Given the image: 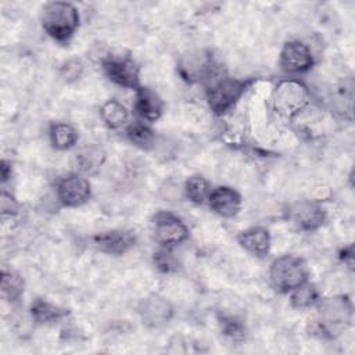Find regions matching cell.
I'll list each match as a JSON object with an SVG mask.
<instances>
[{
	"label": "cell",
	"instance_id": "obj_15",
	"mask_svg": "<svg viewBox=\"0 0 355 355\" xmlns=\"http://www.w3.org/2000/svg\"><path fill=\"white\" fill-rule=\"evenodd\" d=\"M237 244L251 257L266 258L272 250V234L265 226L255 225L243 229L236 236Z\"/></svg>",
	"mask_w": 355,
	"mask_h": 355
},
{
	"label": "cell",
	"instance_id": "obj_26",
	"mask_svg": "<svg viewBox=\"0 0 355 355\" xmlns=\"http://www.w3.org/2000/svg\"><path fill=\"white\" fill-rule=\"evenodd\" d=\"M175 248L158 247L151 257L154 268L162 275H175L180 270L182 262L173 251Z\"/></svg>",
	"mask_w": 355,
	"mask_h": 355
},
{
	"label": "cell",
	"instance_id": "obj_12",
	"mask_svg": "<svg viewBox=\"0 0 355 355\" xmlns=\"http://www.w3.org/2000/svg\"><path fill=\"white\" fill-rule=\"evenodd\" d=\"M288 222L300 232L313 233L327 220V209L319 200H300L287 209Z\"/></svg>",
	"mask_w": 355,
	"mask_h": 355
},
{
	"label": "cell",
	"instance_id": "obj_17",
	"mask_svg": "<svg viewBox=\"0 0 355 355\" xmlns=\"http://www.w3.org/2000/svg\"><path fill=\"white\" fill-rule=\"evenodd\" d=\"M29 316L35 324L51 326L65 320L71 315V309L58 305L47 298L36 297L29 304Z\"/></svg>",
	"mask_w": 355,
	"mask_h": 355
},
{
	"label": "cell",
	"instance_id": "obj_6",
	"mask_svg": "<svg viewBox=\"0 0 355 355\" xmlns=\"http://www.w3.org/2000/svg\"><path fill=\"white\" fill-rule=\"evenodd\" d=\"M176 69L179 76L190 85H205L223 72L209 50H194L182 55Z\"/></svg>",
	"mask_w": 355,
	"mask_h": 355
},
{
	"label": "cell",
	"instance_id": "obj_20",
	"mask_svg": "<svg viewBox=\"0 0 355 355\" xmlns=\"http://www.w3.org/2000/svg\"><path fill=\"white\" fill-rule=\"evenodd\" d=\"M100 119L110 130L125 129L130 122V114L125 104H122L116 98H108L104 101L98 111Z\"/></svg>",
	"mask_w": 355,
	"mask_h": 355
},
{
	"label": "cell",
	"instance_id": "obj_14",
	"mask_svg": "<svg viewBox=\"0 0 355 355\" xmlns=\"http://www.w3.org/2000/svg\"><path fill=\"white\" fill-rule=\"evenodd\" d=\"M209 209L225 219L236 218L243 207V196L239 190L227 184H219L212 187L207 200Z\"/></svg>",
	"mask_w": 355,
	"mask_h": 355
},
{
	"label": "cell",
	"instance_id": "obj_10",
	"mask_svg": "<svg viewBox=\"0 0 355 355\" xmlns=\"http://www.w3.org/2000/svg\"><path fill=\"white\" fill-rule=\"evenodd\" d=\"M101 69L110 82L133 92L141 86L140 67L129 55H105L101 58Z\"/></svg>",
	"mask_w": 355,
	"mask_h": 355
},
{
	"label": "cell",
	"instance_id": "obj_5",
	"mask_svg": "<svg viewBox=\"0 0 355 355\" xmlns=\"http://www.w3.org/2000/svg\"><path fill=\"white\" fill-rule=\"evenodd\" d=\"M268 279L277 294L287 295L309 280V266L300 255L282 254L270 262Z\"/></svg>",
	"mask_w": 355,
	"mask_h": 355
},
{
	"label": "cell",
	"instance_id": "obj_7",
	"mask_svg": "<svg viewBox=\"0 0 355 355\" xmlns=\"http://www.w3.org/2000/svg\"><path fill=\"white\" fill-rule=\"evenodd\" d=\"M150 226L151 237L158 244V247L176 248L190 236V230L186 222L171 211L159 209L153 214Z\"/></svg>",
	"mask_w": 355,
	"mask_h": 355
},
{
	"label": "cell",
	"instance_id": "obj_25",
	"mask_svg": "<svg viewBox=\"0 0 355 355\" xmlns=\"http://www.w3.org/2000/svg\"><path fill=\"white\" fill-rule=\"evenodd\" d=\"M288 295L290 306L294 309H311L315 308V305L320 300V291L316 287L315 283L308 280L306 283L301 284L295 290H293Z\"/></svg>",
	"mask_w": 355,
	"mask_h": 355
},
{
	"label": "cell",
	"instance_id": "obj_18",
	"mask_svg": "<svg viewBox=\"0 0 355 355\" xmlns=\"http://www.w3.org/2000/svg\"><path fill=\"white\" fill-rule=\"evenodd\" d=\"M50 146L57 151H69L79 141V130L69 122H51L47 129Z\"/></svg>",
	"mask_w": 355,
	"mask_h": 355
},
{
	"label": "cell",
	"instance_id": "obj_4",
	"mask_svg": "<svg viewBox=\"0 0 355 355\" xmlns=\"http://www.w3.org/2000/svg\"><path fill=\"white\" fill-rule=\"evenodd\" d=\"M311 90L300 78L280 79L272 92V108L284 121H294L311 104Z\"/></svg>",
	"mask_w": 355,
	"mask_h": 355
},
{
	"label": "cell",
	"instance_id": "obj_23",
	"mask_svg": "<svg viewBox=\"0 0 355 355\" xmlns=\"http://www.w3.org/2000/svg\"><path fill=\"white\" fill-rule=\"evenodd\" d=\"M218 327L222 336L233 343H241L247 337V326L241 318L237 315L219 312L216 315Z\"/></svg>",
	"mask_w": 355,
	"mask_h": 355
},
{
	"label": "cell",
	"instance_id": "obj_29",
	"mask_svg": "<svg viewBox=\"0 0 355 355\" xmlns=\"http://www.w3.org/2000/svg\"><path fill=\"white\" fill-rule=\"evenodd\" d=\"M338 259L348 270H354V244L352 243L348 245H344L338 251Z\"/></svg>",
	"mask_w": 355,
	"mask_h": 355
},
{
	"label": "cell",
	"instance_id": "obj_9",
	"mask_svg": "<svg viewBox=\"0 0 355 355\" xmlns=\"http://www.w3.org/2000/svg\"><path fill=\"white\" fill-rule=\"evenodd\" d=\"M277 62L284 75L297 78L315 67L316 57L308 43L300 39H293L284 42L282 46Z\"/></svg>",
	"mask_w": 355,
	"mask_h": 355
},
{
	"label": "cell",
	"instance_id": "obj_8",
	"mask_svg": "<svg viewBox=\"0 0 355 355\" xmlns=\"http://www.w3.org/2000/svg\"><path fill=\"white\" fill-rule=\"evenodd\" d=\"M54 191L62 208H79L87 204L93 196L90 180L80 172H69L58 178Z\"/></svg>",
	"mask_w": 355,
	"mask_h": 355
},
{
	"label": "cell",
	"instance_id": "obj_16",
	"mask_svg": "<svg viewBox=\"0 0 355 355\" xmlns=\"http://www.w3.org/2000/svg\"><path fill=\"white\" fill-rule=\"evenodd\" d=\"M164 110L165 103L154 89L141 85L135 90L133 111L137 119L148 123L157 122L162 116Z\"/></svg>",
	"mask_w": 355,
	"mask_h": 355
},
{
	"label": "cell",
	"instance_id": "obj_1",
	"mask_svg": "<svg viewBox=\"0 0 355 355\" xmlns=\"http://www.w3.org/2000/svg\"><path fill=\"white\" fill-rule=\"evenodd\" d=\"M315 309V316L306 323L308 334L315 338L336 340L352 324L354 302L348 294L320 297Z\"/></svg>",
	"mask_w": 355,
	"mask_h": 355
},
{
	"label": "cell",
	"instance_id": "obj_3",
	"mask_svg": "<svg viewBox=\"0 0 355 355\" xmlns=\"http://www.w3.org/2000/svg\"><path fill=\"white\" fill-rule=\"evenodd\" d=\"M80 26V12L71 1H47L42 7V28L60 44L72 40Z\"/></svg>",
	"mask_w": 355,
	"mask_h": 355
},
{
	"label": "cell",
	"instance_id": "obj_24",
	"mask_svg": "<svg viewBox=\"0 0 355 355\" xmlns=\"http://www.w3.org/2000/svg\"><path fill=\"white\" fill-rule=\"evenodd\" d=\"M76 165L79 168L78 172L87 175V173H94L97 169L101 168V165L105 161V151L103 147L90 144L83 147L76 153Z\"/></svg>",
	"mask_w": 355,
	"mask_h": 355
},
{
	"label": "cell",
	"instance_id": "obj_22",
	"mask_svg": "<svg viewBox=\"0 0 355 355\" xmlns=\"http://www.w3.org/2000/svg\"><path fill=\"white\" fill-rule=\"evenodd\" d=\"M0 291L1 297L10 302L17 304L24 297L25 293V280L22 275L15 270L1 269L0 273Z\"/></svg>",
	"mask_w": 355,
	"mask_h": 355
},
{
	"label": "cell",
	"instance_id": "obj_28",
	"mask_svg": "<svg viewBox=\"0 0 355 355\" xmlns=\"http://www.w3.org/2000/svg\"><path fill=\"white\" fill-rule=\"evenodd\" d=\"M21 212V204L17 200V197L7 191V190H1L0 193V214L1 218H15L18 216Z\"/></svg>",
	"mask_w": 355,
	"mask_h": 355
},
{
	"label": "cell",
	"instance_id": "obj_2",
	"mask_svg": "<svg viewBox=\"0 0 355 355\" xmlns=\"http://www.w3.org/2000/svg\"><path fill=\"white\" fill-rule=\"evenodd\" d=\"M255 83L252 78H237L225 71L205 83V101L215 116H225L236 108Z\"/></svg>",
	"mask_w": 355,
	"mask_h": 355
},
{
	"label": "cell",
	"instance_id": "obj_21",
	"mask_svg": "<svg viewBox=\"0 0 355 355\" xmlns=\"http://www.w3.org/2000/svg\"><path fill=\"white\" fill-rule=\"evenodd\" d=\"M212 190L211 182L201 173L190 175L183 183L184 198L194 205H204Z\"/></svg>",
	"mask_w": 355,
	"mask_h": 355
},
{
	"label": "cell",
	"instance_id": "obj_19",
	"mask_svg": "<svg viewBox=\"0 0 355 355\" xmlns=\"http://www.w3.org/2000/svg\"><path fill=\"white\" fill-rule=\"evenodd\" d=\"M123 132L129 143L139 150L150 151L155 147L157 135H155V130L151 128V123L148 122H144L141 119H135L126 125Z\"/></svg>",
	"mask_w": 355,
	"mask_h": 355
},
{
	"label": "cell",
	"instance_id": "obj_27",
	"mask_svg": "<svg viewBox=\"0 0 355 355\" xmlns=\"http://www.w3.org/2000/svg\"><path fill=\"white\" fill-rule=\"evenodd\" d=\"M83 72H85V65L82 60L78 57H71L65 60L58 68V76L67 85L78 82L82 78Z\"/></svg>",
	"mask_w": 355,
	"mask_h": 355
},
{
	"label": "cell",
	"instance_id": "obj_13",
	"mask_svg": "<svg viewBox=\"0 0 355 355\" xmlns=\"http://www.w3.org/2000/svg\"><path fill=\"white\" fill-rule=\"evenodd\" d=\"M89 241L90 245L101 254L121 257L133 250L137 237L135 232L129 229H108L90 236Z\"/></svg>",
	"mask_w": 355,
	"mask_h": 355
},
{
	"label": "cell",
	"instance_id": "obj_30",
	"mask_svg": "<svg viewBox=\"0 0 355 355\" xmlns=\"http://www.w3.org/2000/svg\"><path fill=\"white\" fill-rule=\"evenodd\" d=\"M12 173H14V166H12V162L10 159H6L3 158L0 161V180L1 183H7L11 178H12Z\"/></svg>",
	"mask_w": 355,
	"mask_h": 355
},
{
	"label": "cell",
	"instance_id": "obj_11",
	"mask_svg": "<svg viewBox=\"0 0 355 355\" xmlns=\"http://www.w3.org/2000/svg\"><path fill=\"white\" fill-rule=\"evenodd\" d=\"M140 322L148 329H161L171 323L175 316L173 304L159 293H148L136 305Z\"/></svg>",
	"mask_w": 355,
	"mask_h": 355
}]
</instances>
